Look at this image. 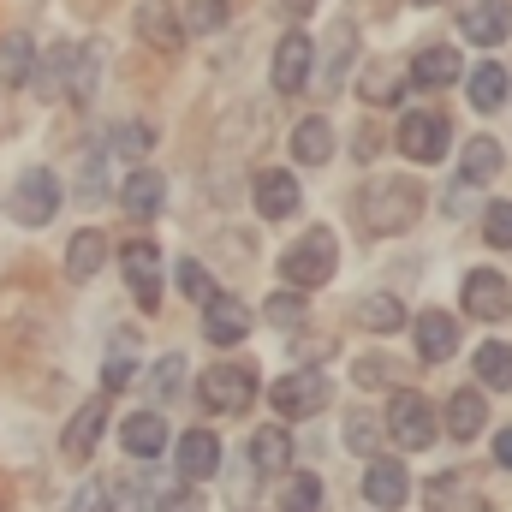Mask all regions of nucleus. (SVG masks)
Listing matches in <instances>:
<instances>
[{"label":"nucleus","instance_id":"f257e3e1","mask_svg":"<svg viewBox=\"0 0 512 512\" xmlns=\"http://www.w3.org/2000/svg\"><path fill=\"white\" fill-rule=\"evenodd\" d=\"M364 227L370 233H405L411 221H417V209H423V191L411 185V179H370L364 185Z\"/></svg>","mask_w":512,"mask_h":512},{"label":"nucleus","instance_id":"f03ea898","mask_svg":"<svg viewBox=\"0 0 512 512\" xmlns=\"http://www.w3.org/2000/svg\"><path fill=\"white\" fill-rule=\"evenodd\" d=\"M54 209H60V179L48 167H24L12 179V221L18 227H48Z\"/></svg>","mask_w":512,"mask_h":512},{"label":"nucleus","instance_id":"7ed1b4c3","mask_svg":"<svg viewBox=\"0 0 512 512\" xmlns=\"http://www.w3.org/2000/svg\"><path fill=\"white\" fill-rule=\"evenodd\" d=\"M280 274L292 280V286H322V280H334V233L328 227H310L292 251L280 256Z\"/></svg>","mask_w":512,"mask_h":512},{"label":"nucleus","instance_id":"20e7f679","mask_svg":"<svg viewBox=\"0 0 512 512\" xmlns=\"http://www.w3.org/2000/svg\"><path fill=\"white\" fill-rule=\"evenodd\" d=\"M387 435L405 447V453H423L429 441H435V411H429V399L423 393H411V387H399L393 393V405H387Z\"/></svg>","mask_w":512,"mask_h":512},{"label":"nucleus","instance_id":"39448f33","mask_svg":"<svg viewBox=\"0 0 512 512\" xmlns=\"http://www.w3.org/2000/svg\"><path fill=\"white\" fill-rule=\"evenodd\" d=\"M447 114H435V108H417V114H399V155L405 161H441L447 155Z\"/></svg>","mask_w":512,"mask_h":512},{"label":"nucleus","instance_id":"423d86ee","mask_svg":"<svg viewBox=\"0 0 512 512\" xmlns=\"http://www.w3.org/2000/svg\"><path fill=\"white\" fill-rule=\"evenodd\" d=\"M197 399H203L209 411L233 417V411H245V405L256 399V376H251V370H239V364H215V370H203Z\"/></svg>","mask_w":512,"mask_h":512},{"label":"nucleus","instance_id":"0eeeda50","mask_svg":"<svg viewBox=\"0 0 512 512\" xmlns=\"http://www.w3.org/2000/svg\"><path fill=\"white\" fill-rule=\"evenodd\" d=\"M268 399H274V411H280V417H316V411L328 405V376H322V370L280 376V382L268 387Z\"/></svg>","mask_w":512,"mask_h":512},{"label":"nucleus","instance_id":"6e6552de","mask_svg":"<svg viewBox=\"0 0 512 512\" xmlns=\"http://www.w3.org/2000/svg\"><path fill=\"white\" fill-rule=\"evenodd\" d=\"M310 66H316V42H310L304 30H286L280 48H274V90H280V96H298V90L316 78Z\"/></svg>","mask_w":512,"mask_h":512},{"label":"nucleus","instance_id":"1a4fd4ad","mask_svg":"<svg viewBox=\"0 0 512 512\" xmlns=\"http://www.w3.org/2000/svg\"><path fill=\"white\" fill-rule=\"evenodd\" d=\"M120 268H126V280H131L137 310H161V251L143 245V239H131L126 251H120Z\"/></svg>","mask_w":512,"mask_h":512},{"label":"nucleus","instance_id":"9d476101","mask_svg":"<svg viewBox=\"0 0 512 512\" xmlns=\"http://www.w3.org/2000/svg\"><path fill=\"white\" fill-rule=\"evenodd\" d=\"M459 30H465V42L495 48V42H507V36H512V6H507V0H465Z\"/></svg>","mask_w":512,"mask_h":512},{"label":"nucleus","instance_id":"9b49d317","mask_svg":"<svg viewBox=\"0 0 512 512\" xmlns=\"http://www.w3.org/2000/svg\"><path fill=\"white\" fill-rule=\"evenodd\" d=\"M465 310H471V316H483V322H507V316H512V286L495 274V268L465 274Z\"/></svg>","mask_w":512,"mask_h":512},{"label":"nucleus","instance_id":"f8f14e48","mask_svg":"<svg viewBox=\"0 0 512 512\" xmlns=\"http://www.w3.org/2000/svg\"><path fill=\"white\" fill-rule=\"evenodd\" d=\"M251 203L262 209V221H286L298 209V179L286 167H262L251 179Z\"/></svg>","mask_w":512,"mask_h":512},{"label":"nucleus","instance_id":"ddd939ff","mask_svg":"<svg viewBox=\"0 0 512 512\" xmlns=\"http://www.w3.org/2000/svg\"><path fill=\"white\" fill-rule=\"evenodd\" d=\"M364 495H370V507H405L411 501V477H405V465L399 459H370V471H364Z\"/></svg>","mask_w":512,"mask_h":512},{"label":"nucleus","instance_id":"4468645a","mask_svg":"<svg viewBox=\"0 0 512 512\" xmlns=\"http://www.w3.org/2000/svg\"><path fill=\"white\" fill-rule=\"evenodd\" d=\"M203 334L215 346H239L251 334V310L239 298H203Z\"/></svg>","mask_w":512,"mask_h":512},{"label":"nucleus","instance_id":"2eb2a0df","mask_svg":"<svg viewBox=\"0 0 512 512\" xmlns=\"http://www.w3.org/2000/svg\"><path fill=\"white\" fill-rule=\"evenodd\" d=\"M483 417H489V405H483V393H477V387H459V393H447V405H441V417H435V429H447L453 441H471V435L483 429Z\"/></svg>","mask_w":512,"mask_h":512},{"label":"nucleus","instance_id":"dca6fc26","mask_svg":"<svg viewBox=\"0 0 512 512\" xmlns=\"http://www.w3.org/2000/svg\"><path fill=\"white\" fill-rule=\"evenodd\" d=\"M173 459H179V477H185V483H209V477L221 471V441H215L209 429H191V435L173 447Z\"/></svg>","mask_w":512,"mask_h":512},{"label":"nucleus","instance_id":"f3484780","mask_svg":"<svg viewBox=\"0 0 512 512\" xmlns=\"http://www.w3.org/2000/svg\"><path fill=\"white\" fill-rule=\"evenodd\" d=\"M161 203H167V179H161V173H149V167H137L126 185H120V209H126L131 221H155V215H161Z\"/></svg>","mask_w":512,"mask_h":512},{"label":"nucleus","instance_id":"a211bd4d","mask_svg":"<svg viewBox=\"0 0 512 512\" xmlns=\"http://www.w3.org/2000/svg\"><path fill=\"white\" fill-rule=\"evenodd\" d=\"M453 346H459V322L447 310H423L417 316V358L441 364V358H453Z\"/></svg>","mask_w":512,"mask_h":512},{"label":"nucleus","instance_id":"6ab92c4d","mask_svg":"<svg viewBox=\"0 0 512 512\" xmlns=\"http://www.w3.org/2000/svg\"><path fill=\"white\" fill-rule=\"evenodd\" d=\"M102 423H108V405H102V399H84V405L72 411V423H66V459H72V465H78V459H90V447H96Z\"/></svg>","mask_w":512,"mask_h":512},{"label":"nucleus","instance_id":"aec40b11","mask_svg":"<svg viewBox=\"0 0 512 512\" xmlns=\"http://www.w3.org/2000/svg\"><path fill=\"white\" fill-rule=\"evenodd\" d=\"M459 66H465V60H459L453 48H441V42H435V48H423V54L411 60V72H405V78H411V84H423V90H447V84L459 78Z\"/></svg>","mask_w":512,"mask_h":512},{"label":"nucleus","instance_id":"412c9836","mask_svg":"<svg viewBox=\"0 0 512 512\" xmlns=\"http://www.w3.org/2000/svg\"><path fill=\"white\" fill-rule=\"evenodd\" d=\"M102 42H84V48H72V72H66V96L84 108L90 96H96V84H102Z\"/></svg>","mask_w":512,"mask_h":512},{"label":"nucleus","instance_id":"4be33fe9","mask_svg":"<svg viewBox=\"0 0 512 512\" xmlns=\"http://www.w3.org/2000/svg\"><path fill=\"white\" fill-rule=\"evenodd\" d=\"M120 441H126L131 459H155L161 447H167V423H161V411H137L120 423Z\"/></svg>","mask_w":512,"mask_h":512},{"label":"nucleus","instance_id":"5701e85b","mask_svg":"<svg viewBox=\"0 0 512 512\" xmlns=\"http://www.w3.org/2000/svg\"><path fill=\"white\" fill-rule=\"evenodd\" d=\"M352 54H358V30L340 18V24L328 30V54H322V90H340V84H346V66H352Z\"/></svg>","mask_w":512,"mask_h":512},{"label":"nucleus","instance_id":"b1692460","mask_svg":"<svg viewBox=\"0 0 512 512\" xmlns=\"http://www.w3.org/2000/svg\"><path fill=\"white\" fill-rule=\"evenodd\" d=\"M292 465V441H286V429H256L251 435V471L256 477H280Z\"/></svg>","mask_w":512,"mask_h":512},{"label":"nucleus","instance_id":"393cba45","mask_svg":"<svg viewBox=\"0 0 512 512\" xmlns=\"http://www.w3.org/2000/svg\"><path fill=\"white\" fill-rule=\"evenodd\" d=\"M102 262H108V239H102L96 227L72 233V245H66V274H72V280H90V274H102Z\"/></svg>","mask_w":512,"mask_h":512},{"label":"nucleus","instance_id":"a878e982","mask_svg":"<svg viewBox=\"0 0 512 512\" xmlns=\"http://www.w3.org/2000/svg\"><path fill=\"white\" fill-rule=\"evenodd\" d=\"M137 30H143V42H155V48H179V42H185V24H173L167 0H143V6H137Z\"/></svg>","mask_w":512,"mask_h":512},{"label":"nucleus","instance_id":"bb28decb","mask_svg":"<svg viewBox=\"0 0 512 512\" xmlns=\"http://www.w3.org/2000/svg\"><path fill=\"white\" fill-rule=\"evenodd\" d=\"M501 167H507V149H501L495 137H471V143H465V161H459L465 185H483V179H495Z\"/></svg>","mask_w":512,"mask_h":512},{"label":"nucleus","instance_id":"cd10ccee","mask_svg":"<svg viewBox=\"0 0 512 512\" xmlns=\"http://www.w3.org/2000/svg\"><path fill=\"white\" fill-rule=\"evenodd\" d=\"M328 155H334V131H328V120H298V126H292V161L322 167Z\"/></svg>","mask_w":512,"mask_h":512},{"label":"nucleus","instance_id":"c85d7f7f","mask_svg":"<svg viewBox=\"0 0 512 512\" xmlns=\"http://www.w3.org/2000/svg\"><path fill=\"white\" fill-rule=\"evenodd\" d=\"M399 90H405V72H399L393 60H376V66L358 78V96H364L370 108H393V102H399Z\"/></svg>","mask_w":512,"mask_h":512},{"label":"nucleus","instance_id":"c756f323","mask_svg":"<svg viewBox=\"0 0 512 512\" xmlns=\"http://www.w3.org/2000/svg\"><path fill=\"white\" fill-rule=\"evenodd\" d=\"M0 78H6V84H12V90H18V84H30V78H36V42H30V36H24V30H18V36H6V42H0Z\"/></svg>","mask_w":512,"mask_h":512},{"label":"nucleus","instance_id":"7c9ffc66","mask_svg":"<svg viewBox=\"0 0 512 512\" xmlns=\"http://www.w3.org/2000/svg\"><path fill=\"white\" fill-rule=\"evenodd\" d=\"M507 66H495V60H489V66H477V72H471V108H477V114H495V108H501V102H507Z\"/></svg>","mask_w":512,"mask_h":512},{"label":"nucleus","instance_id":"2f4dec72","mask_svg":"<svg viewBox=\"0 0 512 512\" xmlns=\"http://www.w3.org/2000/svg\"><path fill=\"white\" fill-rule=\"evenodd\" d=\"M477 382L495 387V393H507V387H512V346H507V340L477 346Z\"/></svg>","mask_w":512,"mask_h":512},{"label":"nucleus","instance_id":"473e14b6","mask_svg":"<svg viewBox=\"0 0 512 512\" xmlns=\"http://www.w3.org/2000/svg\"><path fill=\"white\" fill-rule=\"evenodd\" d=\"M155 149V131L143 126V120H120V126L108 131V155L114 161H143Z\"/></svg>","mask_w":512,"mask_h":512},{"label":"nucleus","instance_id":"72a5a7b5","mask_svg":"<svg viewBox=\"0 0 512 512\" xmlns=\"http://www.w3.org/2000/svg\"><path fill=\"white\" fill-rule=\"evenodd\" d=\"M405 322V304L393 298V292H370L364 304H358V328H370V334H393Z\"/></svg>","mask_w":512,"mask_h":512},{"label":"nucleus","instance_id":"f704fd0d","mask_svg":"<svg viewBox=\"0 0 512 512\" xmlns=\"http://www.w3.org/2000/svg\"><path fill=\"white\" fill-rule=\"evenodd\" d=\"M227 18H233L227 0H191V6H185V30H191V36H221Z\"/></svg>","mask_w":512,"mask_h":512},{"label":"nucleus","instance_id":"c9c22d12","mask_svg":"<svg viewBox=\"0 0 512 512\" xmlns=\"http://www.w3.org/2000/svg\"><path fill=\"white\" fill-rule=\"evenodd\" d=\"M346 447L376 459V453H382V417H370V411H352V417H346Z\"/></svg>","mask_w":512,"mask_h":512},{"label":"nucleus","instance_id":"e433bc0d","mask_svg":"<svg viewBox=\"0 0 512 512\" xmlns=\"http://www.w3.org/2000/svg\"><path fill=\"white\" fill-rule=\"evenodd\" d=\"M280 512H322V477H292L286 495H280Z\"/></svg>","mask_w":512,"mask_h":512},{"label":"nucleus","instance_id":"4c0bfd02","mask_svg":"<svg viewBox=\"0 0 512 512\" xmlns=\"http://www.w3.org/2000/svg\"><path fill=\"white\" fill-rule=\"evenodd\" d=\"M66 72H72V48L60 42V48L42 60V72H36L30 84H42V96H66Z\"/></svg>","mask_w":512,"mask_h":512},{"label":"nucleus","instance_id":"58836bf2","mask_svg":"<svg viewBox=\"0 0 512 512\" xmlns=\"http://www.w3.org/2000/svg\"><path fill=\"white\" fill-rule=\"evenodd\" d=\"M149 387H155V399H179V387H185V358L167 352V358L149 370Z\"/></svg>","mask_w":512,"mask_h":512},{"label":"nucleus","instance_id":"ea45409f","mask_svg":"<svg viewBox=\"0 0 512 512\" xmlns=\"http://www.w3.org/2000/svg\"><path fill=\"white\" fill-rule=\"evenodd\" d=\"M262 316H268L274 328H298V322H304V298H298V292H274Z\"/></svg>","mask_w":512,"mask_h":512},{"label":"nucleus","instance_id":"a19ab883","mask_svg":"<svg viewBox=\"0 0 512 512\" xmlns=\"http://www.w3.org/2000/svg\"><path fill=\"white\" fill-rule=\"evenodd\" d=\"M429 495H435V512H483V501H477V495L453 501V495H459V483H453V477H435V483H429Z\"/></svg>","mask_w":512,"mask_h":512},{"label":"nucleus","instance_id":"79ce46f5","mask_svg":"<svg viewBox=\"0 0 512 512\" xmlns=\"http://www.w3.org/2000/svg\"><path fill=\"white\" fill-rule=\"evenodd\" d=\"M483 239H489V245H512V203H489V215H483Z\"/></svg>","mask_w":512,"mask_h":512},{"label":"nucleus","instance_id":"37998d69","mask_svg":"<svg viewBox=\"0 0 512 512\" xmlns=\"http://www.w3.org/2000/svg\"><path fill=\"white\" fill-rule=\"evenodd\" d=\"M203 507H209V501H203L191 483H185V489H161V495H155V512H203Z\"/></svg>","mask_w":512,"mask_h":512},{"label":"nucleus","instance_id":"c03bdc74","mask_svg":"<svg viewBox=\"0 0 512 512\" xmlns=\"http://www.w3.org/2000/svg\"><path fill=\"white\" fill-rule=\"evenodd\" d=\"M78 173H84V179H78V191H84V197H96V191H102V155H96V149H84V155H78Z\"/></svg>","mask_w":512,"mask_h":512},{"label":"nucleus","instance_id":"a18cd8bd","mask_svg":"<svg viewBox=\"0 0 512 512\" xmlns=\"http://www.w3.org/2000/svg\"><path fill=\"white\" fill-rule=\"evenodd\" d=\"M179 286L203 304V298H209V274H203V262H179Z\"/></svg>","mask_w":512,"mask_h":512},{"label":"nucleus","instance_id":"49530a36","mask_svg":"<svg viewBox=\"0 0 512 512\" xmlns=\"http://www.w3.org/2000/svg\"><path fill=\"white\" fill-rule=\"evenodd\" d=\"M102 382H108V387H126V382H131V358H126V352L102 364Z\"/></svg>","mask_w":512,"mask_h":512},{"label":"nucleus","instance_id":"de8ad7c7","mask_svg":"<svg viewBox=\"0 0 512 512\" xmlns=\"http://www.w3.org/2000/svg\"><path fill=\"white\" fill-rule=\"evenodd\" d=\"M382 376H387V364H382V358H364V364H358V382H364V387H376Z\"/></svg>","mask_w":512,"mask_h":512},{"label":"nucleus","instance_id":"09e8293b","mask_svg":"<svg viewBox=\"0 0 512 512\" xmlns=\"http://www.w3.org/2000/svg\"><path fill=\"white\" fill-rule=\"evenodd\" d=\"M495 465H507V471H512V429L495 435Z\"/></svg>","mask_w":512,"mask_h":512},{"label":"nucleus","instance_id":"8fccbe9b","mask_svg":"<svg viewBox=\"0 0 512 512\" xmlns=\"http://www.w3.org/2000/svg\"><path fill=\"white\" fill-rule=\"evenodd\" d=\"M280 12H286V18H304V12H310V0H280Z\"/></svg>","mask_w":512,"mask_h":512},{"label":"nucleus","instance_id":"3c124183","mask_svg":"<svg viewBox=\"0 0 512 512\" xmlns=\"http://www.w3.org/2000/svg\"><path fill=\"white\" fill-rule=\"evenodd\" d=\"M417 6H429V0H417Z\"/></svg>","mask_w":512,"mask_h":512}]
</instances>
